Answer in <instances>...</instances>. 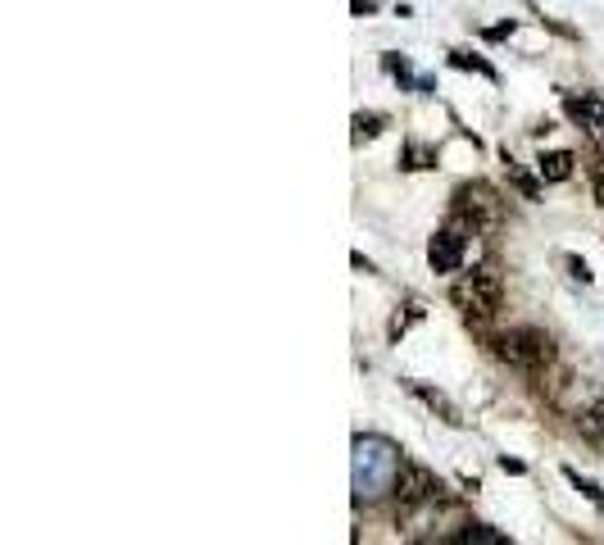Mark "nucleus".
I'll return each instance as SVG.
<instances>
[{"instance_id":"nucleus-13","label":"nucleus","mask_w":604,"mask_h":545,"mask_svg":"<svg viewBox=\"0 0 604 545\" xmlns=\"http://www.w3.org/2000/svg\"><path fill=\"white\" fill-rule=\"evenodd\" d=\"M382 114H355V141H364V137H377L382 132Z\"/></svg>"},{"instance_id":"nucleus-1","label":"nucleus","mask_w":604,"mask_h":545,"mask_svg":"<svg viewBox=\"0 0 604 545\" xmlns=\"http://www.w3.org/2000/svg\"><path fill=\"white\" fill-rule=\"evenodd\" d=\"M450 300L464 314V323L486 327V323H496L500 309H505V282H500V273L491 264H477L450 287Z\"/></svg>"},{"instance_id":"nucleus-2","label":"nucleus","mask_w":604,"mask_h":545,"mask_svg":"<svg viewBox=\"0 0 604 545\" xmlns=\"http://www.w3.org/2000/svg\"><path fill=\"white\" fill-rule=\"evenodd\" d=\"M491 350H496V359H505L509 368H527V373L555 364V337H550L545 327H509V332L491 337Z\"/></svg>"},{"instance_id":"nucleus-15","label":"nucleus","mask_w":604,"mask_h":545,"mask_svg":"<svg viewBox=\"0 0 604 545\" xmlns=\"http://www.w3.org/2000/svg\"><path fill=\"white\" fill-rule=\"evenodd\" d=\"M373 5H377V0H350V10H355V14H364V10H373Z\"/></svg>"},{"instance_id":"nucleus-16","label":"nucleus","mask_w":604,"mask_h":545,"mask_svg":"<svg viewBox=\"0 0 604 545\" xmlns=\"http://www.w3.org/2000/svg\"><path fill=\"white\" fill-rule=\"evenodd\" d=\"M595 200H600V205H604V169L595 173Z\"/></svg>"},{"instance_id":"nucleus-12","label":"nucleus","mask_w":604,"mask_h":545,"mask_svg":"<svg viewBox=\"0 0 604 545\" xmlns=\"http://www.w3.org/2000/svg\"><path fill=\"white\" fill-rule=\"evenodd\" d=\"M432 150L427 146H405V155H400V169H432Z\"/></svg>"},{"instance_id":"nucleus-9","label":"nucleus","mask_w":604,"mask_h":545,"mask_svg":"<svg viewBox=\"0 0 604 545\" xmlns=\"http://www.w3.org/2000/svg\"><path fill=\"white\" fill-rule=\"evenodd\" d=\"M505 169H509V178H514V187L523 191V200H536V196H541V187H536V182L527 178V173H523V164H518V159L509 155V150H505Z\"/></svg>"},{"instance_id":"nucleus-6","label":"nucleus","mask_w":604,"mask_h":545,"mask_svg":"<svg viewBox=\"0 0 604 545\" xmlns=\"http://www.w3.org/2000/svg\"><path fill=\"white\" fill-rule=\"evenodd\" d=\"M450 545H514V541L500 536L496 527H486V523H464L455 536H450Z\"/></svg>"},{"instance_id":"nucleus-5","label":"nucleus","mask_w":604,"mask_h":545,"mask_svg":"<svg viewBox=\"0 0 604 545\" xmlns=\"http://www.w3.org/2000/svg\"><path fill=\"white\" fill-rule=\"evenodd\" d=\"M573 150H541V159H536V178L541 182H568L573 178Z\"/></svg>"},{"instance_id":"nucleus-7","label":"nucleus","mask_w":604,"mask_h":545,"mask_svg":"<svg viewBox=\"0 0 604 545\" xmlns=\"http://www.w3.org/2000/svg\"><path fill=\"white\" fill-rule=\"evenodd\" d=\"M409 391H414V396L418 400H423V405L427 409H436V414H441V418H446V423H464V418H459V409L455 405H450V400L446 396H441V391H432V387H423V382H409Z\"/></svg>"},{"instance_id":"nucleus-3","label":"nucleus","mask_w":604,"mask_h":545,"mask_svg":"<svg viewBox=\"0 0 604 545\" xmlns=\"http://www.w3.org/2000/svg\"><path fill=\"white\" fill-rule=\"evenodd\" d=\"M473 232L477 228H468V223H459V218H450L446 228H436L432 241H427V264H432V273H459Z\"/></svg>"},{"instance_id":"nucleus-4","label":"nucleus","mask_w":604,"mask_h":545,"mask_svg":"<svg viewBox=\"0 0 604 545\" xmlns=\"http://www.w3.org/2000/svg\"><path fill=\"white\" fill-rule=\"evenodd\" d=\"M396 496H400V505H423V500L441 496V482H436L427 468L405 464V459H400V468H396Z\"/></svg>"},{"instance_id":"nucleus-14","label":"nucleus","mask_w":604,"mask_h":545,"mask_svg":"<svg viewBox=\"0 0 604 545\" xmlns=\"http://www.w3.org/2000/svg\"><path fill=\"white\" fill-rule=\"evenodd\" d=\"M564 264H568V268H573V278H577V282H591V264H586V259H577V255H568V259H564Z\"/></svg>"},{"instance_id":"nucleus-10","label":"nucleus","mask_w":604,"mask_h":545,"mask_svg":"<svg viewBox=\"0 0 604 545\" xmlns=\"http://www.w3.org/2000/svg\"><path fill=\"white\" fill-rule=\"evenodd\" d=\"M564 477H568V482H573V486H577V491H582V496H586V500H591V505H595V509H600V514H604V491H600V486H595V482H591V477H582V473H577V468H564Z\"/></svg>"},{"instance_id":"nucleus-11","label":"nucleus","mask_w":604,"mask_h":545,"mask_svg":"<svg viewBox=\"0 0 604 545\" xmlns=\"http://www.w3.org/2000/svg\"><path fill=\"white\" fill-rule=\"evenodd\" d=\"M577 427H582V432L591 436V441H604V396L595 400L591 409H586V414H582V423H577Z\"/></svg>"},{"instance_id":"nucleus-8","label":"nucleus","mask_w":604,"mask_h":545,"mask_svg":"<svg viewBox=\"0 0 604 545\" xmlns=\"http://www.w3.org/2000/svg\"><path fill=\"white\" fill-rule=\"evenodd\" d=\"M450 64H455V69H473V73H482V78L500 82V73L491 69V64H486V60H477L473 50H450Z\"/></svg>"}]
</instances>
